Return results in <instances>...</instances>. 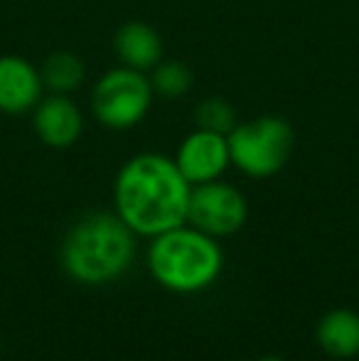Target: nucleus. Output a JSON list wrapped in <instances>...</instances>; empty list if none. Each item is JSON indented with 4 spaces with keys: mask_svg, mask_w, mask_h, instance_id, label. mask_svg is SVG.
<instances>
[{
    "mask_svg": "<svg viewBox=\"0 0 359 361\" xmlns=\"http://www.w3.org/2000/svg\"><path fill=\"white\" fill-rule=\"evenodd\" d=\"M114 52L123 67L150 72L163 62V37L148 23H126L114 35Z\"/></svg>",
    "mask_w": 359,
    "mask_h": 361,
    "instance_id": "10",
    "label": "nucleus"
},
{
    "mask_svg": "<svg viewBox=\"0 0 359 361\" xmlns=\"http://www.w3.org/2000/svg\"><path fill=\"white\" fill-rule=\"evenodd\" d=\"M224 253L214 236L182 224L150 238L148 271L170 293H202L219 278Z\"/></svg>",
    "mask_w": 359,
    "mask_h": 361,
    "instance_id": "3",
    "label": "nucleus"
},
{
    "mask_svg": "<svg viewBox=\"0 0 359 361\" xmlns=\"http://www.w3.org/2000/svg\"><path fill=\"white\" fill-rule=\"evenodd\" d=\"M150 86H153L155 96L182 99L195 86V74H192V69L185 62L168 59V62H160L158 67L150 69Z\"/></svg>",
    "mask_w": 359,
    "mask_h": 361,
    "instance_id": "13",
    "label": "nucleus"
},
{
    "mask_svg": "<svg viewBox=\"0 0 359 361\" xmlns=\"http://www.w3.org/2000/svg\"><path fill=\"white\" fill-rule=\"evenodd\" d=\"M226 140L231 165L251 180L278 175L296 150V130L281 116H259L236 123Z\"/></svg>",
    "mask_w": 359,
    "mask_h": 361,
    "instance_id": "4",
    "label": "nucleus"
},
{
    "mask_svg": "<svg viewBox=\"0 0 359 361\" xmlns=\"http://www.w3.org/2000/svg\"><path fill=\"white\" fill-rule=\"evenodd\" d=\"M192 185L185 180L175 157L160 152L133 155L114 182L116 214L135 236H158L187 221Z\"/></svg>",
    "mask_w": 359,
    "mask_h": 361,
    "instance_id": "1",
    "label": "nucleus"
},
{
    "mask_svg": "<svg viewBox=\"0 0 359 361\" xmlns=\"http://www.w3.org/2000/svg\"><path fill=\"white\" fill-rule=\"evenodd\" d=\"M32 128L47 147L67 150L82 138L84 114L67 94H49L32 109Z\"/></svg>",
    "mask_w": 359,
    "mask_h": 361,
    "instance_id": "8",
    "label": "nucleus"
},
{
    "mask_svg": "<svg viewBox=\"0 0 359 361\" xmlns=\"http://www.w3.org/2000/svg\"><path fill=\"white\" fill-rule=\"evenodd\" d=\"M246 216H249L246 197L229 182L214 180L195 185L190 190L185 224L200 228L207 236H231L244 226Z\"/></svg>",
    "mask_w": 359,
    "mask_h": 361,
    "instance_id": "6",
    "label": "nucleus"
},
{
    "mask_svg": "<svg viewBox=\"0 0 359 361\" xmlns=\"http://www.w3.org/2000/svg\"><path fill=\"white\" fill-rule=\"evenodd\" d=\"M315 339L325 354L335 359H352L359 354V314L355 310L335 307L322 314L315 327Z\"/></svg>",
    "mask_w": 359,
    "mask_h": 361,
    "instance_id": "11",
    "label": "nucleus"
},
{
    "mask_svg": "<svg viewBox=\"0 0 359 361\" xmlns=\"http://www.w3.org/2000/svg\"><path fill=\"white\" fill-rule=\"evenodd\" d=\"M175 165L180 167V172L192 187L221 180L226 167L231 165L229 140L214 130L195 128L180 143L175 152Z\"/></svg>",
    "mask_w": 359,
    "mask_h": 361,
    "instance_id": "7",
    "label": "nucleus"
},
{
    "mask_svg": "<svg viewBox=\"0 0 359 361\" xmlns=\"http://www.w3.org/2000/svg\"><path fill=\"white\" fill-rule=\"evenodd\" d=\"M261 361H283V359H278V357H266V359H261Z\"/></svg>",
    "mask_w": 359,
    "mask_h": 361,
    "instance_id": "15",
    "label": "nucleus"
},
{
    "mask_svg": "<svg viewBox=\"0 0 359 361\" xmlns=\"http://www.w3.org/2000/svg\"><path fill=\"white\" fill-rule=\"evenodd\" d=\"M195 123H197V128L229 135L236 126V111L226 99L209 96V99L200 101V106L195 109Z\"/></svg>",
    "mask_w": 359,
    "mask_h": 361,
    "instance_id": "14",
    "label": "nucleus"
},
{
    "mask_svg": "<svg viewBox=\"0 0 359 361\" xmlns=\"http://www.w3.org/2000/svg\"><path fill=\"white\" fill-rule=\"evenodd\" d=\"M42 74L20 54H0V114H30L42 99Z\"/></svg>",
    "mask_w": 359,
    "mask_h": 361,
    "instance_id": "9",
    "label": "nucleus"
},
{
    "mask_svg": "<svg viewBox=\"0 0 359 361\" xmlns=\"http://www.w3.org/2000/svg\"><path fill=\"white\" fill-rule=\"evenodd\" d=\"M153 99L150 76L121 64L96 79L91 89V114L104 128L130 130L145 121Z\"/></svg>",
    "mask_w": 359,
    "mask_h": 361,
    "instance_id": "5",
    "label": "nucleus"
},
{
    "mask_svg": "<svg viewBox=\"0 0 359 361\" xmlns=\"http://www.w3.org/2000/svg\"><path fill=\"white\" fill-rule=\"evenodd\" d=\"M133 256L135 233L116 212L79 219L62 243L64 273L84 286H104L126 276Z\"/></svg>",
    "mask_w": 359,
    "mask_h": 361,
    "instance_id": "2",
    "label": "nucleus"
},
{
    "mask_svg": "<svg viewBox=\"0 0 359 361\" xmlns=\"http://www.w3.org/2000/svg\"><path fill=\"white\" fill-rule=\"evenodd\" d=\"M42 74V84L49 94H74L87 79V67H84L82 57L67 49L52 52L39 67Z\"/></svg>",
    "mask_w": 359,
    "mask_h": 361,
    "instance_id": "12",
    "label": "nucleus"
}]
</instances>
